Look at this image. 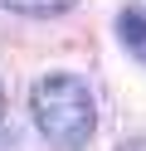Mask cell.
<instances>
[{
	"label": "cell",
	"instance_id": "6da1fadb",
	"mask_svg": "<svg viewBox=\"0 0 146 151\" xmlns=\"http://www.w3.org/2000/svg\"><path fill=\"white\" fill-rule=\"evenodd\" d=\"M29 117L54 151H88L97 132V102L78 73H44L29 88Z\"/></svg>",
	"mask_w": 146,
	"mask_h": 151
},
{
	"label": "cell",
	"instance_id": "7a4b0ae2",
	"mask_svg": "<svg viewBox=\"0 0 146 151\" xmlns=\"http://www.w3.org/2000/svg\"><path fill=\"white\" fill-rule=\"evenodd\" d=\"M117 39H122V49L146 68V15L141 10H122L117 15Z\"/></svg>",
	"mask_w": 146,
	"mask_h": 151
},
{
	"label": "cell",
	"instance_id": "3957f363",
	"mask_svg": "<svg viewBox=\"0 0 146 151\" xmlns=\"http://www.w3.org/2000/svg\"><path fill=\"white\" fill-rule=\"evenodd\" d=\"M78 0H0V10H15V15H34V20H54V15L73 10Z\"/></svg>",
	"mask_w": 146,
	"mask_h": 151
},
{
	"label": "cell",
	"instance_id": "277c9868",
	"mask_svg": "<svg viewBox=\"0 0 146 151\" xmlns=\"http://www.w3.org/2000/svg\"><path fill=\"white\" fill-rule=\"evenodd\" d=\"M0 151H19V137H15V127H5V122H0Z\"/></svg>",
	"mask_w": 146,
	"mask_h": 151
},
{
	"label": "cell",
	"instance_id": "5b68a950",
	"mask_svg": "<svg viewBox=\"0 0 146 151\" xmlns=\"http://www.w3.org/2000/svg\"><path fill=\"white\" fill-rule=\"evenodd\" d=\"M0 122H5V83H0Z\"/></svg>",
	"mask_w": 146,
	"mask_h": 151
}]
</instances>
